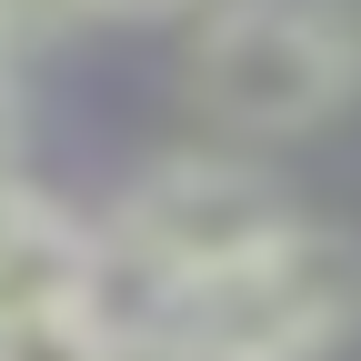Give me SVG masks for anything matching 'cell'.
Returning a JSON list of instances; mask_svg holds the SVG:
<instances>
[{"mask_svg":"<svg viewBox=\"0 0 361 361\" xmlns=\"http://www.w3.org/2000/svg\"><path fill=\"white\" fill-rule=\"evenodd\" d=\"M191 101L251 141L341 121L361 101V0H201Z\"/></svg>","mask_w":361,"mask_h":361,"instance_id":"2","label":"cell"},{"mask_svg":"<svg viewBox=\"0 0 361 361\" xmlns=\"http://www.w3.org/2000/svg\"><path fill=\"white\" fill-rule=\"evenodd\" d=\"M111 291V261L101 231L80 211L20 191V211L0 221V322H30V311H71V301H101Z\"/></svg>","mask_w":361,"mask_h":361,"instance_id":"4","label":"cell"},{"mask_svg":"<svg viewBox=\"0 0 361 361\" xmlns=\"http://www.w3.org/2000/svg\"><path fill=\"white\" fill-rule=\"evenodd\" d=\"M361 331V241L331 221H291L281 241L141 301V361H331Z\"/></svg>","mask_w":361,"mask_h":361,"instance_id":"1","label":"cell"},{"mask_svg":"<svg viewBox=\"0 0 361 361\" xmlns=\"http://www.w3.org/2000/svg\"><path fill=\"white\" fill-rule=\"evenodd\" d=\"M0 61H11V51H0ZM0 111H11V80H0Z\"/></svg>","mask_w":361,"mask_h":361,"instance_id":"7","label":"cell"},{"mask_svg":"<svg viewBox=\"0 0 361 361\" xmlns=\"http://www.w3.org/2000/svg\"><path fill=\"white\" fill-rule=\"evenodd\" d=\"M291 221L301 211L281 201L271 171H251L231 151H171L151 171H130V191L111 201L101 261L121 271V281H141V301H161L180 281H201V271H221V261L281 241Z\"/></svg>","mask_w":361,"mask_h":361,"instance_id":"3","label":"cell"},{"mask_svg":"<svg viewBox=\"0 0 361 361\" xmlns=\"http://www.w3.org/2000/svg\"><path fill=\"white\" fill-rule=\"evenodd\" d=\"M0 361H141V351H130V322L101 291V301H71V311L0 322Z\"/></svg>","mask_w":361,"mask_h":361,"instance_id":"5","label":"cell"},{"mask_svg":"<svg viewBox=\"0 0 361 361\" xmlns=\"http://www.w3.org/2000/svg\"><path fill=\"white\" fill-rule=\"evenodd\" d=\"M201 0H71V20H180Z\"/></svg>","mask_w":361,"mask_h":361,"instance_id":"6","label":"cell"}]
</instances>
